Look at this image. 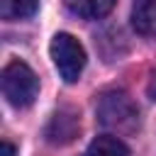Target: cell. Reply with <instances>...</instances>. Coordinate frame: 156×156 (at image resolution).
Masks as SVG:
<instances>
[{
    "instance_id": "obj_1",
    "label": "cell",
    "mask_w": 156,
    "mask_h": 156,
    "mask_svg": "<svg viewBox=\"0 0 156 156\" xmlns=\"http://www.w3.org/2000/svg\"><path fill=\"white\" fill-rule=\"evenodd\" d=\"M98 122L115 132H134L139 124V110L124 90H105L95 105Z\"/></svg>"
},
{
    "instance_id": "obj_2",
    "label": "cell",
    "mask_w": 156,
    "mask_h": 156,
    "mask_svg": "<svg viewBox=\"0 0 156 156\" xmlns=\"http://www.w3.org/2000/svg\"><path fill=\"white\" fill-rule=\"evenodd\" d=\"M2 95L12 107H29L39 95L37 73L24 61H10L2 68Z\"/></svg>"
},
{
    "instance_id": "obj_3",
    "label": "cell",
    "mask_w": 156,
    "mask_h": 156,
    "mask_svg": "<svg viewBox=\"0 0 156 156\" xmlns=\"http://www.w3.org/2000/svg\"><path fill=\"white\" fill-rule=\"evenodd\" d=\"M49 51H51V61H54L58 76L66 83H76L85 68V49L80 46V41L66 32H58L51 39Z\"/></svg>"
},
{
    "instance_id": "obj_4",
    "label": "cell",
    "mask_w": 156,
    "mask_h": 156,
    "mask_svg": "<svg viewBox=\"0 0 156 156\" xmlns=\"http://www.w3.org/2000/svg\"><path fill=\"white\" fill-rule=\"evenodd\" d=\"M78 129H80L78 115L73 110H58L51 117V122L46 124V132L44 134H46V141L49 144L63 146V144H68V141H73L78 136Z\"/></svg>"
},
{
    "instance_id": "obj_5",
    "label": "cell",
    "mask_w": 156,
    "mask_h": 156,
    "mask_svg": "<svg viewBox=\"0 0 156 156\" xmlns=\"http://www.w3.org/2000/svg\"><path fill=\"white\" fill-rule=\"evenodd\" d=\"M132 27L141 37H156V0H134Z\"/></svg>"
},
{
    "instance_id": "obj_6",
    "label": "cell",
    "mask_w": 156,
    "mask_h": 156,
    "mask_svg": "<svg viewBox=\"0 0 156 156\" xmlns=\"http://www.w3.org/2000/svg\"><path fill=\"white\" fill-rule=\"evenodd\" d=\"M117 0H66V7L78 15V17H85V20H100L105 17L112 7H115Z\"/></svg>"
},
{
    "instance_id": "obj_7",
    "label": "cell",
    "mask_w": 156,
    "mask_h": 156,
    "mask_svg": "<svg viewBox=\"0 0 156 156\" xmlns=\"http://www.w3.org/2000/svg\"><path fill=\"white\" fill-rule=\"evenodd\" d=\"M88 156H129V149L124 146L122 139H117L112 134H102L90 141Z\"/></svg>"
},
{
    "instance_id": "obj_8",
    "label": "cell",
    "mask_w": 156,
    "mask_h": 156,
    "mask_svg": "<svg viewBox=\"0 0 156 156\" xmlns=\"http://www.w3.org/2000/svg\"><path fill=\"white\" fill-rule=\"evenodd\" d=\"M39 0H0V17L7 22L27 20L37 12Z\"/></svg>"
},
{
    "instance_id": "obj_9",
    "label": "cell",
    "mask_w": 156,
    "mask_h": 156,
    "mask_svg": "<svg viewBox=\"0 0 156 156\" xmlns=\"http://www.w3.org/2000/svg\"><path fill=\"white\" fill-rule=\"evenodd\" d=\"M146 93H149L151 100H156V71L151 73V80H149V85H146Z\"/></svg>"
},
{
    "instance_id": "obj_10",
    "label": "cell",
    "mask_w": 156,
    "mask_h": 156,
    "mask_svg": "<svg viewBox=\"0 0 156 156\" xmlns=\"http://www.w3.org/2000/svg\"><path fill=\"white\" fill-rule=\"evenodd\" d=\"M0 156H17V149H15L10 141H2V151H0Z\"/></svg>"
},
{
    "instance_id": "obj_11",
    "label": "cell",
    "mask_w": 156,
    "mask_h": 156,
    "mask_svg": "<svg viewBox=\"0 0 156 156\" xmlns=\"http://www.w3.org/2000/svg\"><path fill=\"white\" fill-rule=\"evenodd\" d=\"M85 156H88V154H85Z\"/></svg>"
}]
</instances>
